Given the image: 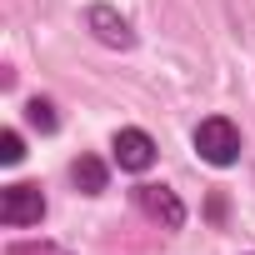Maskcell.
I'll use <instances>...</instances> for the list:
<instances>
[{
  "mask_svg": "<svg viewBox=\"0 0 255 255\" xmlns=\"http://www.w3.org/2000/svg\"><path fill=\"white\" fill-rule=\"evenodd\" d=\"M195 150L205 165H235L240 160V130L225 120V115H210L195 125Z\"/></svg>",
  "mask_w": 255,
  "mask_h": 255,
  "instance_id": "cell-1",
  "label": "cell"
},
{
  "mask_svg": "<svg viewBox=\"0 0 255 255\" xmlns=\"http://www.w3.org/2000/svg\"><path fill=\"white\" fill-rule=\"evenodd\" d=\"M0 220H5L10 230H20V225H40L45 220V195H40V185H5L0 190Z\"/></svg>",
  "mask_w": 255,
  "mask_h": 255,
  "instance_id": "cell-2",
  "label": "cell"
},
{
  "mask_svg": "<svg viewBox=\"0 0 255 255\" xmlns=\"http://www.w3.org/2000/svg\"><path fill=\"white\" fill-rule=\"evenodd\" d=\"M85 30H90L100 45H110V50H130V45H135V30H130V20H125L115 5H105V0L85 5Z\"/></svg>",
  "mask_w": 255,
  "mask_h": 255,
  "instance_id": "cell-3",
  "label": "cell"
},
{
  "mask_svg": "<svg viewBox=\"0 0 255 255\" xmlns=\"http://www.w3.org/2000/svg\"><path fill=\"white\" fill-rule=\"evenodd\" d=\"M110 150H115V165L120 170H150L155 165V140L140 130V125H125V130H115V140H110Z\"/></svg>",
  "mask_w": 255,
  "mask_h": 255,
  "instance_id": "cell-4",
  "label": "cell"
},
{
  "mask_svg": "<svg viewBox=\"0 0 255 255\" xmlns=\"http://www.w3.org/2000/svg\"><path fill=\"white\" fill-rule=\"evenodd\" d=\"M135 200H140V210H145L150 220H160L165 230H180V225H185V205H180L175 190H165V185H140Z\"/></svg>",
  "mask_w": 255,
  "mask_h": 255,
  "instance_id": "cell-5",
  "label": "cell"
},
{
  "mask_svg": "<svg viewBox=\"0 0 255 255\" xmlns=\"http://www.w3.org/2000/svg\"><path fill=\"white\" fill-rule=\"evenodd\" d=\"M70 175H75L80 195H100V190H105V180H110V175H105V165H100L95 155H80V160L70 165Z\"/></svg>",
  "mask_w": 255,
  "mask_h": 255,
  "instance_id": "cell-6",
  "label": "cell"
},
{
  "mask_svg": "<svg viewBox=\"0 0 255 255\" xmlns=\"http://www.w3.org/2000/svg\"><path fill=\"white\" fill-rule=\"evenodd\" d=\"M25 120L35 125L40 135H55V130H60V115H55V105H50V100H40V95L25 105Z\"/></svg>",
  "mask_w": 255,
  "mask_h": 255,
  "instance_id": "cell-7",
  "label": "cell"
},
{
  "mask_svg": "<svg viewBox=\"0 0 255 255\" xmlns=\"http://www.w3.org/2000/svg\"><path fill=\"white\" fill-rule=\"evenodd\" d=\"M0 160H5V165H20V160H25V140H20V130H5V135H0Z\"/></svg>",
  "mask_w": 255,
  "mask_h": 255,
  "instance_id": "cell-8",
  "label": "cell"
}]
</instances>
